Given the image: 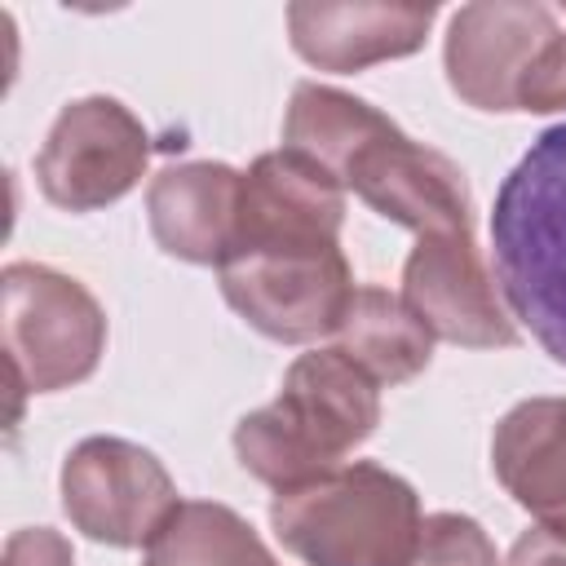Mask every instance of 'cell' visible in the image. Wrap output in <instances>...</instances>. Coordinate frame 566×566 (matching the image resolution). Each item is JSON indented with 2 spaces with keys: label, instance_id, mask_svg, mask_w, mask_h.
<instances>
[{
  "label": "cell",
  "instance_id": "obj_1",
  "mask_svg": "<svg viewBox=\"0 0 566 566\" xmlns=\"http://www.w3.org/2000/svg\"><path fill=\"white\" fill-rule=\"evenodd\" d=\"M283 146L310 155L371 212L407 226L416 239L473 234V195L464 172L433 146L411 142L385 111L318 80L292 88Z\"/></svg>",
  "mask_w": 566,
  "mask_h": 566
},
{
  "label": "cell",
  "instance_id": "obj_2",
  "mask_svg": "<svg viewBox=\"0 0 566 566\" xmlns=\"http://www.w3.org/2000/svg\"><path fill=\"white\" fill-rule=\"evenodd\" d=\"M376 424L380 385L336 345H318L283 371L265 407L234 424V455L256 482L292 491L349 464Z\"/></svg>",
  "mask_w": 566,
  "mask_h": 566
},
{
  "label": "cell",
  "instance_id": "obj_3",
  "mask_svg": "<svg viewBox=\"0 0 566 566\" xmlns=\"http://www.w3.org/2000/svg\"><path fill=\"white\" fill-rule=\"evenodd\" d=\"M491 265L513 323L566 367V124L544 128L500 181Z\"/></svg>",
  "mask_w": 566,
  "mask_h": 566
},
{
  "label": "cell",
  "instance_id": "obj_4",
  "mask_svg": "<svg viewBox=\"0 0 566 566\" xmlns=\"http://www.w3.org/2000/svg\"><path fill=\"white\" fill-rule=\"evenodd\" d=\"M420 522L416 486L371 460L340 464L270 500V531L305 566H402Z\"/></svg>",
  "mask_w": 566,
  "mask_h": 566
},
{
  "label": "cell",
  "instance_id": "obj_5",
  "mask_svg": "<svg viewBox=\"0 0 566 566\" xmlns=\"http://www.w3.org/2000/svg\"><path fill=\"white\" fill-rule=\"evenodd\" d=\"M226 305L279 345H310L336 332L354 270L340 239H256L226 252L217 265Z\"/></svg>",
  "mask_w": 566,
  "mask_h": 566
},
{
  "label": "cell",
  "instance_id": "obj_6",
  "mask_svg": "<svg viewBox=\"0 0 566 566\" xmlns=\"http://www.w3.org/2000/svg\"><path fill=\"white\" fill-rule=\"evenodd\" d=\"M4 287V358L22 394H57L88 380L106 354V310L97 296L40 261H13Z\"/></svg>",
  "mask_w": 566,
  "mask_h": 566
},
{
  "label": "cell",
  "instance_id": "obj_7",
  "mask_svg": "<svg viewBox=\"0 0 566 566\" xmlns=\"http://www.w3.org/2000/svg\"><path fill=\"white\" fill-rule=\"evenodd\" d=\"M150 164L146 124L106 93L75 97L49 124V137L35 155L40 195L66 212H97L119 203Z\"/></svg>",
  "mask_w": 566,
  "mask_h": 566
},
{
  "label": "cell",
  "instance_id": "obj_8",
  "mask_svg": "<svg viewBox=\"0 0 566 566\" xmlns=\"http://www.w3.org/2000/svg\"><path fill=\"white\" fill-rule=\"evenodd\" d=\"M57 491L71 526L111 548H146L159 522L181 504L164 460L111 433H93L66 451Z\"/></svg>",
  "mask_w": 566,
  "mask_h": 566
},
{
  "label": "cell",
  "instance_id": "obj_9",
  "mask_svg": "<svg viewBox=\"0 0 566 566\" xmlns=\"http://www.w3.org/2000/svg\"><path fill=\"white\" fill-rule=\"evenodd\" d=\"M433 340L464 349H509L517 345V323L504 305L500 279L486 265L473 234H433L416 239L402 265L398 292Z\"/></svg>",
  "mask_w": 566,
  "mask_h": 566
},
{
  "label": "cell",
  "instance_id": "obj_10",
  "mask_svg": "<svg viewBox=\"0 0 566 566\" xmlns=\"http://www.w3.org/2000/svg\"><path fill=\"white\" fill-rule=\"evenodd\" d=\"M557 27L562 13L539 0L460 4L442 44L451 93L473 111H517V88Z\"/></svg>",
  "mask_w": 566,
  "mask_h": 566
},
{
  "label": "cell",
  "instance_id": "obj_11",
  "mask_svg": "<svg viewBox=\"0 0 566 566\" xmlns=\"http://www.w3.org/2000/svg\"><path fill=\"white\" fill-rule=\"evenodd\" d=\"M438 9L433 4H376V0H296L287 4V40L318 71H367L389 57H411Z\"/></svg>",
  "mask_w": 566,
  "mask_h": 566
},
{
  "label": "cell",
  "instance_id": "obj_12",
  "mask_svg": "<svg viewBox=\"0 0 566 566\" xmlns=\"http://www.w3.org/2000/svg\"><path fill=\"white\" fill-rule=\"evenodd\" d=\"M243 172L221 159L168 164L146 186V221L155 243L190 265H221L239 230Z\"/></svg>",
  "mask_w": 566,
  "mask_h": 566
},
{
  "label": "cell",
  "instance_id": "obj_13",
  "mask_svg": "<svg viewBox=\"0 0 566 566\" xmlns=\"http://www.w3.org/2000/svg\"><path fill=\"white\" fill-rule=\"evenodd\" d=\"M495 482L539 522H566V398H522L491 433Z\"/></svg>",
  "mask_w": 566,
  "mask_h": 566
},
{
  "label": "cell",
  "instance_id": "obj_14",
  "mask_svg": "<svg viewBox=\"0 0 566 566\" xmlns=\"http://www.w3.org/2000/svg\"><path fill=\"white\" fill-rule=\"evenodd\" d=\"M332 345L358 363L376 385H402L411 376H420L433 358V332L416 318V310L376 287V283H358L336 332Z\"/></svg>",
  "mask_w": 566,
  "mask_h": 566
},
{
  "label": "cell",
  "instance_id": "obj_15",
  "mask_svg": "<svg viewBox=\"0 0 566 566\" xmlns=\"http://www.w3.org/2000/svg\"><path fill=\"white\" fill-rule=\"evenodd\" d=\"M270 557L248 517L217 500H181L142 548V566H256Z\"/></svg>",
  "mask_w": 566,
  "mask_h": 566
},
{
  "label": "cell",
  "instance_id": "obj_16",
  "mask_svg": "<svg viewBox=\"0 0 566 566\" xmlns=\"http://www.w3.org/2000/svg\"><path fill=\"white\" fill-rule=\"evenodd\" d=\"M402 566H500V553L478 517L469 513H424Z\"/></svg>",
  "mask_w": 566,
  "mask_h": 566
},
{
  "label": "cell",
  "instance_id": "obj_17",
  "mask_svg": "<svg viewBox=\"0 0 566 566\" xmlns=\"http://www.w3.org/2000/svg\"><path fill=\"white\" fill-rule=\"evenodd\" d=\"M517 111H531V115L566 111V18H562L557 35L539 49V57L531 62V71L517 88Z\"/></svg>",
  "mask_w": 566,
  "mask_h": 566
},
{
  "label": "cell",
  "instance_id": "obj_18",
  "mask_svg": "<svg viewBox=\"0 0 566 566\" xmlns=\"http://www.w3.org/2000/svg\"><path fill=\"white\" fill-rule=\"evenodd\" d=\"M4 566H75L71 544L53 526H22L4 544Z\"/></svg>",
  "mask_w": 566,
  "mask_h": 566
},
{
  "label": "cell",
  "instance_id": "obj_19",
  "mask_svg": "<svg viewBox=\"0 0 566 566\" xmlns=\"http://www.w3.org/2000/svg\"><path fill=\"white\" fill-rule=\"evenodd\" d=\"M504 566H566V522H535L526 526Z\"/></svg>",
  "mask_w": 566,
  "mask_h": 566
},
{
  "label": "cell",
  "instance_id": "obj_20",
  "mask_svg": "<svg viewBox=\"0 0 566 566\" xmlns=\"http://www.w3.org/2000/svg\"><path fill=\"white\" fill-rule=\"evenodd\" d=\"M256 566H279V562H274V557H270V562H256Z\"/></svg>",
  "mask_w": 566,
  "mask_h": 566
}]
</instances>
